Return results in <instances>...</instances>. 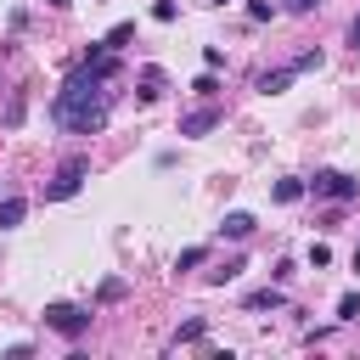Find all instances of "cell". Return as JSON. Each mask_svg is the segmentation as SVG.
<instances>
[{
  "label": "cell",
  "mask_w": 360,
  "mask_h": 360,
  "mask_svg": "<svg viewBox=\"0 0 360 360\" xmlns=\"http://www.w3.org/2000/svg\"><path fill=\"white\" fill-rule=\"evenodd\" d=\"M45 326H51V332H62L68 343H79V338L90 332V309H84V304L56 298V304H45Z\"/></svg>",
  "instance_id": "cell-1"
},
{
  "label": "cell",
  "mask_w": 360,
  "mask_h": 360,
  "mask_svg": "<svg viewBox=\"0 0 360 360\" xmlns=\"http://www.w3.org/2000/svg\"><path fill=\"white\" fill-rule=\"evenodd\" d=\"M84 174H90V158H84V152H73V158H62V169H56V180L45 186V202H68V197H79V186H84Z\"/></svg>",
  "instance_id": "cell-2"
},
{
  "label": "cell",
  "mask_w": 360,
  "mask_h": 360,
  "mask_svg": "<svg viewBox=\"0 0 360 360\" xmlns=\"http://www.w3.org/2000/svg\"><path fill=\"white\" fill-rule=\"evenodd\" d=\"M315 197H332V202H354L360 197V180H349V174H338V169H321L315 180H304Z\"/></svg>",
  "instance_id": "cell-3"
},
{
  "label": "cell",
  "mask_w": 360,
  "mask_h": 360,
  "mask_svg": "<svg viewBox=\"0 0 360 360\" xmlns=\"http://www.w3.org/2000/svg\"><path fill=\"white\" fill-rule=\"evenodd\" d=\"M219 118H225V112H219V107L208 101V107H197V112H186V118H180V135H191V141H202L208 129H219Z\"/></svg>",
  "instance_id": "cell-4"
},
{
  "label": "cell",
  "mask_w": 360,
  "mask_h": 360,
  "mask_svg": "<svg viewBox=\"0 0 360 360\" xmlns=\"http://www.w3.org/2000/svg\"><path fill=\"white\" fill-rule=\"evenodd\" d=\"M292 79H298V68H264V73L253 79V90H259V96H281Z\"/></svg>",
  "instance_id": "cell-5"
},
{
  "label": "cell",
  "mask_w": 360,
  "mask_h": 360,
  "mask_svg": "<svg viewBox=\"0 0 360 360\" xmlns=\"http://www.w3.org/2000/svg\"><path fill=\"white\" fill-rule=\"evenodd\" d=\"M253 225H259V219H253L248 208H231V214L219 219V236H231V242H248V236H253Z\"/></svg>",
  "instance_id": "cell-6"
},
{
  "label": "cell",
  "mask_w": 360,
  "mask_h": 360,
  "mask_svg": "<svg viewBox=\"0 0 360 360\" xmlns=\"http://www.w3.org/2000/svg\"><path fill=\"white\" fill-rule=\"evenodd\" d=\"M163 90H169V73H163V68H141V79H135V96H141V101H158Z\"/></svg>",
  "instance_id": "cell-7"
},
{
  "label": "cell",
  "mask_w": 360,
  "mask_h": 360,
  "mask_svg": "<svg viewBox=\"0 0 360 360\" xmlns=\"http://www.w3.org/2000/svg\"><path fill=\"white\" fill-rule=\"evenodd\" d=\"M22 219H28V197H0V231H11Z\"/></svg>",
  "instance_id": "cell-8"
},
{
  "label": "cell",
  "mask_w": 360,
  "mask_h": 360,
  "mask_svg": "<svg viewBox=\"0 0 360 360\" xmlns=\"http://www.w3.org/2000/svg\"><path fill=\"white\" fill-rule=\"evenodd\" d=\"M281 304H287L281 287H259V292H248V309H253V315H259V309H281Z\"/></svg>",
  "instance_id": "cell-9"
},
{
  "label": "cell",
  "mask_w": 360,
  "mask_h": 360,
  "mask_svg": "<svg viewBox=\"0 0 360 360\" xmlns=\"http://www.w3.org/2000/svg\"><path fill=\"white\" fill-rule=\"evenodd\" d=\"M202 338H208V321H202V315H191V321H180V332H174V349H180V343H202Z\"/></svg>",
  "instance_id": "cell-10"
},
{
  "label": "cell",
  "mask_w": 360,
  "mask_h": 360,
  "mask_svg": "<svg viewBox=\"0 0 360 360\" xmlns=\"http://www.w3.org/2000/svg\"><path fill=\"white\" fill-rule=\"evenodd\" d=\"M304 191H309V186H304V180H292V174H287V180H276V186H270V197H276V202H298V197H304Z\"/></svg>",
  "instance_id": "cell-11"
},
{
  "label": "cell",
  "mask_w": 360,
  "mask_h": 360,
  "mask_svg": "<svg viewBox=\"0 0 360 360\" xmlns=\"http://www.w3.org/2000/svg\"><path fill=\"white\" fill-rule=\"evenodd\" d=\"M129 39H135V22H118V28H112V34L101 39V45H107V51H124Z\"/></svg>",
  "instance_id": "cell-12"
},
{
  "label": "cell",
  "mask_w": 360,
  "mask_h": 360,
  "mask_svg": "<svg viewBox=\"0 0 360 360\" xmlns=\"http://www.w3.org/2000/svg\"><path fill=\"white\" fill-rule=\"evenodd\" d=\"M208 259V248H180V259H174V270H197Z\"/></svg>",
  "instance_id": "cell-13"
},
{
  "label": "cell",
  "mask_w": 360,
  "mask_h": 360,
  "mask_svg": "<svg viewBox=\"0 0 360 360\" xmlns=\"http://www.w3.org/2000/svg\"><path fill=\"white\" fill-rule=\"evenodd\" d=\"M338 321H360V292H343L338 298Z\"/></svg>",
  "instance_id": "cell-14"
},
{
  "label": "cell",
  "mask_w": 360,
  "mask_h": 360,
  "mask_svg": "<svg viewBox=\"0 0 360 360\" xmlns=\"http://www.w3.org/2000/svg\"><path fill=\"white\" fill-rule=\"evenodd\" d=\"M191 90H197V96H202V101H214V96H219V79H214V68H208V73H202V79H197V84H191Z\"/></svg>",
  "instance_id": "cell-15"
},
{
  "label": "cell",
  "mask_w": 360,
  "mask_h": 360,
  "mask_svg": "<svg viewBox=\"0 0 360 360\" xmlns=\"http://www.w3.org/2000/svg\"><path fill=\"white\" fill-rule=\"evenodd\" d=\"M332 264V248L326 242H309V270H326Z\"/></svg>",
  "instance_id": "cell-16"
},
{
  "label": "cell",
  "mask_w": 360,
  "mask_h": 360,
  "mask_svg": "<svg viewBox=\"0 0 360 360\" xmlns=\"http://www.w3.org/2000/svg\"><path fill=\"white\" fill-rule=\"evenodd\" d=\"M236 270H242V259H225V264H219V270H208V281H214V287H225V281H231V276H236Z\"/></svg>",
  "instance_id": "cell-17"
},
{
  "label": "cell",
  "mask_w": 360,
  "mask_h": 360,
  "mask_svg": "<svg viewBox=\"0 0 360 360\" xmlns=\"http://www.w3.org/2000/svg\"><path fill=\"white\" fill-rule=\"evenodd\" d=\"M124 292H129V281H118V276L101 281V304H112V298H124Z\"/></svg>",
  "instance_id": "cell-18"
},
{
  "label": "cell",
  "mask_w": 360,
  "mask_h": 360,
  "mask_svg": "<svg viewBox=\"0 0 360 360\" xmlns=\"http://www.w3.org/2000/svg\"><path fill=\"white\" fill-rule=\"evenodd\" d=\"M152 17H158V22H174V17H180V6H174V0H158V6H152Z\"/></svg>",
  "instance_id": "cell-19"
},
{
  "label": "cell",
  "mask_w": 360,
  "mask_h": 360,
  "mask_svg": "<svg viewBox=\"0 0 360 360\" xmlns=\"http://www.w3.org/2000/svg\"><path fill=\"white\" fill-rule=\"evenodd\" d=\"M248 17H253V22H270V17H276V6H270V0H253V6H248Z\"/></svg>",
  "instance_id": "cell-20"
},
{
  "label": "cell",
  "mask_w": 360,
  "mask_h": 360,
  "mask_svg": "<svg viewBox=\"0 0 360 360\" xmlns=\"http://www.w3.org/2000/svg\"><path fill=\"white\" fill-rule=\"evenodd\" d=\"M292 68H298V73H309V68H321V51H315V45H309V51H304V56H298V62H292Z\"/></svg>",
  "instance_id": "cell-21"
},
{
  "label": "cell",
  "mask_w": 360,
  "mask_h": 360,
  "mask_svg": "<svg viewBox=\"0 0 360 360\" xmlns=\"http://www.w3.org/2000/svg\"><path fill=\"white\" fill-rule=\"evenodd\" d=\"M281 6H287V11H292V17H309V11H315V6H321V0H281Z\"/></svg>",
  "instance_id": "cell-22"
},
{
  "label": "cell",
  "mask_w": 360,
  "mask_h": 360,
  "mask_svg": "<svg viewBox=\"0 0 360 360\" xmlns=\"http://www.w3.org/2000/svg\"><path fill=\"white\" fill-rule=\"evenodd\" d=\"M349 45H354V51H360V17H354V22H349Z\"/></svg>",
  "instance_id": "cell-23"
},
{
  "label": "cell",
  "mask_w": 360,
  "mask_h": 360,
  "mask_svg": "<svg viewBox=\"0 0 360 360\" xmlns=\"http://www.w3.org/2000/svg\"><path fill=\"white\" fill-rule=\"evenodd\" d=\"M45 6H51V11H68V6H73V0H45Z\"/></svg>",
  "instance_id": "cell-24"
},
{
  "label": "cell",
  "mask_w": 360,
  "mask_h": 360,
  "mask_svg": "<svg viewBox=\"0 0 360 360\" xmlns=\"http://www.w3.org/2000/svg\"><path fill=\"white\" fill-rule=\"evenodd\" d=\"M354 270H360V248H354Z\"/></svg>",
  "instance_id": "cell-25"
}]
</instances>
